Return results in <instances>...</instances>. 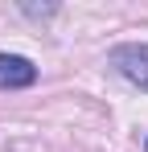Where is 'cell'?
<instances>
[{
  "label": "cell",
  "instance_id": "cell-1",
  "mask_svg": "<svg viewBox=\"0 0 148 152\" xmlns=\"http://www.w3.org/2000/svg\"><path fill=\"white\" fill-rule=\"evenodd\" d=\"M111 66L132 86L148 91V45H119V50H111Z\"/></svg>",
  "mask_w": 148,
  "mask_h": 152
},
{
  "label": "cell",
  "instance_id": "cell-2",
  "mask_svg": "<svg viewBox=\"0 0 148 152\" xmlns=\"http://www.w3.org/2000/svg\"><path fill=\"white\" fill-rule=\"evenodd\" d=\"M37 82V66L21 53H0V91H25Z\"/></svg>",
  "mask_w": 148,
  "mask_h": 152
},
{
  "label": "cell",
  "instance_id": "cell-3",
  "mask_svg": "<svg viewBox=\"0 0 148 152\" xmlns=\"http://www.w3.org/2000/svg\"><path fill=\"white\" fill-rule=\"evenodd\" d=\"M21 8L29 12V17H49V12H53L58 4H21Z\"/></svg>",
  "mask_w": 148,
  "mask_h": 152
},
{
  "label": "cell",
  "instance_id": "cell-4",
  "mask_svg": "<svg viewBox=\"0 0 148 152\" xmlns=\"http://www.w3.org/2000/svg\"><path fill=\"white\" fill-rule=\"evenodd\" d=\"M144 148H148V144H144Z\"/></svg>",
  "mask_w": 148,
  "mask_h": 152
}]
</instances>
